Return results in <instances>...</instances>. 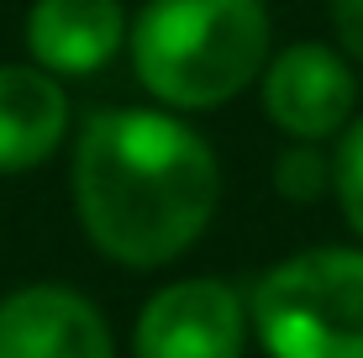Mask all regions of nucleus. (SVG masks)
Masks as SVG:
<instances>
[{"mask_svg": "<svg viewBox=\"0 0 363 358\" xmlns=\"http://www.w3.org/2000/svg\"><path fill=\"white\" fill-rule=\"evenodd\" d=\"M221 195L216 153L164 111H95L74 153V211L127 269H158L206 232Z\"/></svg>", "mask_w": 363, "mask_h": 358, "instance_id": "1", "label": "nucleus"}, {"mask_svg": "<svg viewBox=\"0 0 363 358\" xmlns=\"http://www.w3.org/2000/svg\"><path fill=\"white\" fill-rule=\"evenodd\" d=\"M264 58V0H147L132 27L137 79L179 111H206L242 95Z\"/></svg>", "mask_w": 363, "mask_h": 358, "instance_id": "2", "label": "nucleus"}, {"mask_svg": "<svg viewBox=\"0 0 363 358\" xmlns=\"http://www.w3.org/2000/svg\"><path fill=\"white\" fill-rule=\"evenodd\" d=\"M247 316L269 358H363V248H311L274 264Z\"/></svg>", "mask_w": 363, "mask_h": 358, "instance_id": "3", "label": "nucleus"}, {"mask_svg": "<svg viewBox=\"0 0 363 358\" xmlns=\"http://www.w3.org/2000/svg\"><path fill=\"white\" fill-rule=\"evenodd\" d=\"M247 301L227 279H179L143 306L132 332L137 358H242Z\"/></svg>", "mask_w": 363, "mask_h": 358, "instance_id": "4", "label": "nucleus"}, {"mask_svg": "<svg viewBox=\"0 0 363 358\" xmlns=\"http://www.w3.org/2000/svg\"><path fill=\"white\" fill-rule=\"evenodd\" d=\"M358 106V79L332 47L295 43L264 69V111L295 142H321L347 127Z\"/></svg>", "mask_w": 363, "mask_h": 358, "instance_id": "5", "label": "nucleus"}, {"mask_svg": "<svg viewBox=\"0 0 363 358\" xmlns=\"http://www.w3.org/2000/svg\"><path fill=\"white\" fill-rule=\"evenodd\" d=\"M0 358H116V342L79 290L27 285L0 301Z\"/></svg>", "mask_w": 363, "mask_h": 358, "instance_id": "6", "label": "nucleus"}, {"mask_svg": "<svg viewBox=\"0 0 363 358\" xmlns=\"http://www.w3.org/2000/svg\"><path fill=\"white\" fill-rule=\"evenodd\" d=\"M121 37H127L121 0H37L27 16V47L48 74L106 69Z\"/></svg>", "mask_w": 363, "mask_h": 358, "instance_id": "7", "label": "nucleus"}, {"mask_svg": "<svg viewBox=\"0 0 363 358\" xmlns=\"http://www.w3.org/2000/svg\"><path fill=\"white\" fill-rule=\"evenodd\" d=\"M69 132V95L48 69L0 64V174L37 169Z\"/></svg>", "mask_w": 363, "mask_h": 358, "instance_id": "8", "label": "nucleus"}, {"mask_svg": "<svg viewBox=\"0 0 363 358\" xmlns=\"http://www.w3.org/2000/svg\"><path fill=\"white\" fill-rule=\"evenodd\" d=\"M332 190H337V206H342L347 227L363 237V116L342 132V147L332 158Z\"/></svg>", "mask_w": 363, "mask_h": 358, "instance_id": "9", "label": "nucleus"}, {"mask_svg": "<svg viewBox=\"0 0 363 358\" xmlns=\"http://www.w3.org/2000/svg\"><path fill=\"white\" fill-rule=\"evenodd\" d=\"M274 179H279V190L290 195V201H316V195H327V184H332V164L306 142V147H295V153L279 158Z\"/></svg>", "mask_w": 363, "mask_h": 358, "instance_id": "10", "label": "nucleus"}, {"mask_svg": "<svg viewBox=\"0 0 363 358\" xmlns=\"http://www.w3.org/2000/svg\"><path fill=\"white\" fill-rule=\"evenodd\" d=\"M332 21H337L342 47L363 64V0H337V6H332Z\"/></svg>", "mask_w": 363, "mask_h": 358, "instance_id": "11", "label": "nucleus"}]
</instances>
